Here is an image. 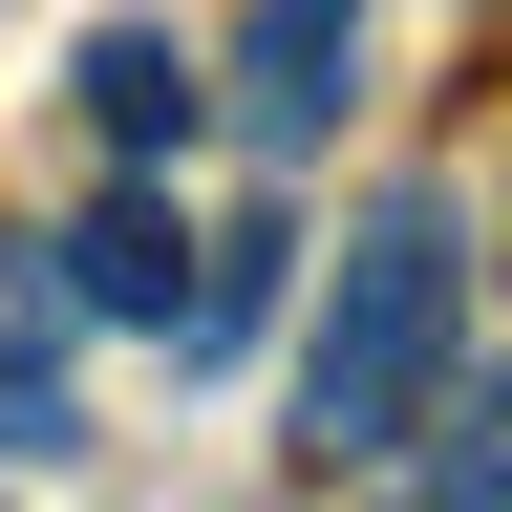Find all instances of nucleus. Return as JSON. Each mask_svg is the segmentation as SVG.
I'll return each mask as SVG.
<instances>
[{
    "label": "nucleus",
    "instance_id": "f257e3e1",
    "mask_svg": "<svg viewBox=\"0 0 512 512\" xmlns=\"http://www.w3.org/2000/svg\"><path fill=\"white\" fill-rule=\"evenodd\" d=\"M448 363H470V192H363L299 320V470H406Z\"/></svg>",
    "mask_w": 512,
    "mask_h": 512
},
{
    "label": "nucleus",
    "instance_id": "f03ea898",
    "mask_svg": "<svg viewBox=\"0 0 512 512\" xmlns=\"http://www.w3.org/2000/svg\"><path fill=\"white\" fill-rule=\"evenodd\" d=\"M342 86H363V0H256V22H235V128H256V150H320Z\"/></svg>",
    "mask_w": 512,
    "mask_h": 512
},
{
    "label": "nucleus",
    "instance_id": "7ed1b4c3",
    "mask_svg": "<svg viewBox=\"0 0 512 512\" xmlns=\"http://www.w3.org/2000/svg\"><path fill=\"white\" fill-rule=\"evenodd\" d=\"M64 256L43 235H0V448H22V470H64V448H86V406H64Z\"/></svg>",
    "mask_w": 512,
    "mask_h": 512
},
{
    "label": "nucleus",
    "instance_id": "20e7f679",
    "mask_svg": "<svg viewBox=\"0 0 512 512\" xmlns=\"http://www.w3.org/2000/svg\"><path fill=\"white\" fill-rule=\"evenodd\" d=\"M43 256H64V299H86V320H192V214H171V171H128L107 214L43 235Z\"/></svg>",
    "mask_w": 512,
    "mask_h": 512
},
{
    "label": "nucleus",
    "instance_id": "39448f33",
    "mask_svg": "<svg viewBox=\"0 0 512 512\" xmlns=\"http://www.w3.org/2000/svg\"><path fill=\"white\" fill-rule=\"evenodd\" d=\"M64 86H86V128H107L128 171L192 150V43H171V22H86V64H64Z\"/></svg>",
    "mask_w": 512,
    "mask_h": 512
}]
</instances>
